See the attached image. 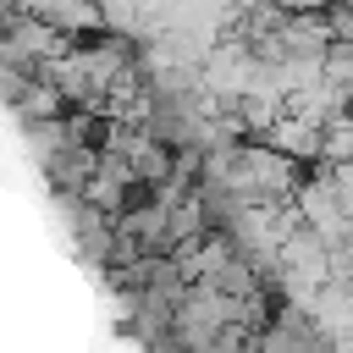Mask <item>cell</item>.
Segmentation results:
<instances>
[{"instance_id": "cell-1", "label": "cell", "mask_w": 353, "mask_h": 353, "mask_svg": "<svg viewBox=\"0 0 353 353\" xmlns=\"http://www.w3.org/2000/svg\"><path fill=\"white\" fill-rule=\"evenodd\" d=\"M298 165L287 149H276L270 138L259 143H232L221 154V188L237 199V204H254V199H292L298 193Z\"/></svg>"}, {"instance_id": "cell-2", "label": "cell", "mask_w": 353, "mask_h": 353, "mask_svg": "<svg viewBox=\"0 0 353 353\" xmlns=\"http://www.w3.org/2000/svg\"><path fill=\"white\" fill-rule=\"evenodd\" d=\"M66 39H77V33H94V28H105V6L99 0H50V11H44Z\"/></svg>"}]
</instances>
